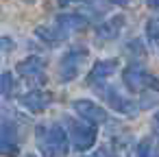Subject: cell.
Here are the masks:
<instances>
[{"label": "cell", "instance_id": "obj_1", "mask_svg": "<svg viewBox=\"0 0 159 157\" xmlns=\"http://www.w3.org/2000/svg\"><path fill=\"white\" fill-rule=\"evenodd\" d=\"M35 144H37V150L42 153V157H61V155H68L70 137H68V131L57 122L37 124Z\"/></svg>", "mask_w": 159, "mask_h": 157}, {"label": "cell", "instance_id": "obj_2", "mask_svg": "<svg viewBox=\"0 0 159 157\" xmlns=\"http://www.w3.org/2000/svg\"><path fill=\"white\" fill-rule=\"evenodd\" d=\"M122 83L133 94H146L159 90V79L150 74L142 63H131L122 70Z\"/></svg>", "mask_w": 159, "mask_h": 157}, {"label": "cell", "instance_id": "obj_3", "mask_svg": "<svg viewBox=\"0 0 159 157\" xmlns=\"http://www.w3.org/2000/svg\"><path fill=\"white\" fill-rule=\"evenodd\" d=\"M87 57H89V50H87L85 46H74V48H70V50L61 57V61H59V66H57V76H59V81H61V83L74 81V79L81 74V70H83Z\"/></svg>", "mask_w": 159, "mask_h": 157}, {"label": "cell", "instance_id": "obj_4", "mask_svg": "<svg viewBox=\"0 0 159 157\" xmlns=\"http://www.w3.org/2000/svg\"><path fill=\"white\" fill-rule=\"evenodd\" d=\"M66 131L76 150H87L96 144V127L81 118H66Z\"/></svg>", "mask_w": 159, "mask_h": 157}, {"label": "cell", "instance_id": "obj_5", "mask_svg": "<svg viewBox=\"0 0 159 157\" xmlns=\"http://www.w3.org/2000/svg\"><path fill=\"white\" fill-rule=\"evenodd\" d=\"M16 72L31 85H42L46 83V61L37 55H31L26 59H22L16 68Z\"/></svg>", "mask_w": 159, "mask_h": 157}, {"label": "cell", "instance_id": "obj_6", "mask_svg": "<svg viewBox=\"0 0 159 157\" xmlns=\"http://www.w3.org/2000/svg\"><path fill=\"white\" fill-rule=\"evenodd\" d=\"M98 94L102 96V100H105L113 111H118V113H122V116H135V113L139 111V105H137V103L124 98V96H122L116 87H111V85L98 87Z\"/></svg>", "mask_w": 159, "mask_h": 157}, {"label": "cell", "instance_id": "obj_7", "mask_svg": "<svg viewBox=\"0 0 159 157\" xmlns=\"http://www.w3.org/2000/svg\"><path fill=\"white\" fill-rule=\"evenodd\" d=\"M0 150L5 157H16L20 153V129L18 122L11 120L7 113L2 118V135H0Z\"/></svg>", "mask_w": 159, "mask_h": 157}, {"label": "cell", "instance_id": "obj_8", "mask_svg": "<svg viewBox=\"0 0 159 157\" xmlns=\"http://www.w3.org/2000/svg\"><path fill=\"white\" fill-rule=\"evenodd\" d=\"M72 109H74V113H76L81 120H85V122H89V124H94V127L109 122V113H107L100 105H96L94 100L76 98V100L72 103Z\"/></svg>", "mask_w": 159, "mask_h": 157}, {"label": "cell", "instance_id": "obj_9", "mask_svg": "<svg viewBox=\"0 0 159 157\" xmlns=\"http://www.w3.org/2000/svg\"><path fill=\"white\" fill-rule=\"evenodd\" d=\"M118 66H120L118 59H100V61H96L92 66V70L87 72V76H85V85H96V83L107 81L109 76H113L118 72Z\"/></svg>", "mask_w": 159, "mask_h": 157}, {"label": "cell", "instance_id": "obj_10", "mask_svg": "<svg viewBox=\"0 0 159 157\" xmlns=\"http://www.w3.org/2000/svg\"><path fill=\"white\" fill-rule=\"evenodd\" d=\"M52 103V96L44 90H31L24 96H20V105L29 111V113H44Z\"/></svg>", "mask_w": 159, "mask_h": 157}, {"label": "cell", "instance_id": "obj_11", "mask_svg": "<svg viewBox=\"0 0 159 157\" xmlns=\"http://www.w3.org/2000/svg\"><path fill=\"white\" fill-rule=\"evenodd\" d=\"M124 22H126L124 16H113L107 22H102L98 26V31H96V42L98 44H107V42L118 39L120 33H122V29H124Z\"/></svg>", "mask_w": 159, "mask_h": 157}, {"label": "cell", "instance_id": "obj_12", "mask_svg": "<svg viewBox=\"0 0 159 157\" xmlns=\"http://www.w3.org/2000/svg\"><path fill=\"white\" fill-rule=\"evenodd\" d=\"M55 24H57L61 31H66V33L70 35V33L83 31V29L89 24V20H87L85 16H81V13H59L57 20H55Z\"/></svg>", "mask_w": 159, "mask_h": 157}, {"label": "cell", "instance_id": "obj_13", "mask_svg": "<svg viewBox=\"0 0 159 157\" xmlns=\"http://www.w3.org/2000/svg\"><path fill=\"white\" fill-rule=\"evenodd\" d=\"M35 35L42 39V42H46V44H61V42H66L68 39V33L66 31H61L57 24H52V26H37L35 29Z\"/></svg>", "mask_w": 159, "mask_h": 157}, {"label": "cell", "instance_id": "obj_14", "mask_svg": "<svg viewBox=\"0 0 159 157\" xmlns=\"http://www.w3.org/2000/svg\"><path fill=\"white\" fill-rule=\"evenodd\" d=\"M129 157H159V146L150 137H144L137 144H133Z\"/></svg>", "mask_w": 159, "mask_h": 157}, {"label": "cell", "instance_id": "obj_15", "mask_svg": "<svg viewBox=\"0 0 159 157\" xmlns=\"http://www.w3.org/2000/svg\"><path fill=\"white\" fill-rule=\"evenodd\" d=\"M124 55L133 61V63H139L146 59V48H144V42L142 39H131L126 46H124Z\"/></svg>", "mask_w": 159, "mask_h": 157}, {"label": "cell", "instance_id": "obj_16", "mask_svg": "<svg viewBox=\"0 0 159 157\" xmlns=\"http://www.w3.org/2000/svg\"><path fill=\"white\" fill-rule=\"evenodd\" d=\"M146 37L152 44H159V18H150L146 22Z\"/></svg>", "mask_w": 159, "mask_h": 157}, {"label": "cell", "instance_id": "obj_17", "mask_svg": "<svg viewBox=\"0 0 159 157\" xmlns=\"http://www.w3.org/2000/svg\"><path fill=\"white\" fill-rule=\"evenodd\" d=\"M0 87H2V98L7 100V98L11 96L13 87H16V83H13V74H11V72H2V83H0Z\"/></svg>", "mask_w": 159, "mask_h": 157}, {"label": "cell", "instance_id": "obj_18", "mask_svg": "<svg viewBox=\"0 0 159 157\" xmlns=\"http://www.w3.org/2000/svg\"><path fill=\"white\" fill-rule=\"evenodd\" d=\"M157 103H159V94L157 92H146V94H142V100L137 105H139V109H150Z\"/></svg>", "mask_w": 159, "mask_h": 157}, {"label": "cell", "instance_id": "obj_19", "mask_svg": "<svg viewBox=\"0 0 159 157\" xmlns=\"http://www.w3.org/2000/svg\"><path fill=\"white\" fill-rule=\"evenodd\" d=\"M94 157H118V155H116L109 146H100V148L94 153Z\"/></svg>", "mask_w": 159, "mask_h": 157}, {"label": "cell", "instance_id": "obj_20", "mask_svg": "<svg viewBox=\"0 0 159 157\" xmlns=\"http://www.w3.org/2000/svg\"><path fill=\"white\" fill-rule=\"evenodd\" d=\"M150 129H152V135L159 137V111L152 116V120H150Z\"/></svg>", "mask_w": 159, "mask_h": 157}, {"label": "cell", "instance_id": "obj_21", "mask_svg": "<svg viewBox=\"0 0 159 157\" xmlns=\"http://www.w3.org/2000/svg\"><path fill=\"white\" fill-rule=\"evenodd\" d=\"M11 50V39L9 37H2V55H7Z\"/></svg>", "mask_w": 159, "mask_h": 157}, {"label": "cell", "instance_id": "obj_22", "mask_svg": "<svg viewBox=\"0 0 159 157\" xmlns=\"http://www.w3.org/2000/svg\"><path fill=\"white\" fill-rule=\"evenodd\" d=\"M109 2H111V5H116V7H129L133 0H109Z\"/></svg>", "mask_w": 159, "mask_h": 157}, {"label": "cell", "instance_id": "obj_23", "mask_svg": "<svg viewBox=\"0 0 159 157\" xmlns=\"http://www.w3.org/2000/svg\"><path fill=\"white\" fill-rule=\"evenodd\" d=\"M146 5L150 9H159V0H146Z\"/></svg>", "mask_w": 159, "mask_h": 157}, {"label": "cell", "instance_id": "obj_24", "mask_svg": "<svg viewBox=\"0 0 159 157\" xmlns=\"http://www.w3.org/2000/svg\"><path fill=\"white\" fill-rule=\"evenodd\" d=\"M70 2H81V0H59V5H63V7L70 5Z\"/></svg>", "mask_w": 159, "mask_h": 157}, {"label": "cell", "instance_id": "obj_25", "mask_svg": "<svg viewBox=\"0 0 159 157\" xmlns=\"http://www.w3.org/2000/svg\"><path fill=\"white\" fill-rule=\"evenodd\" d=\"M26 157H35V155H26Z\"/></svg>", "mask_w": 159, "mask_h": 157}]
</instances>
